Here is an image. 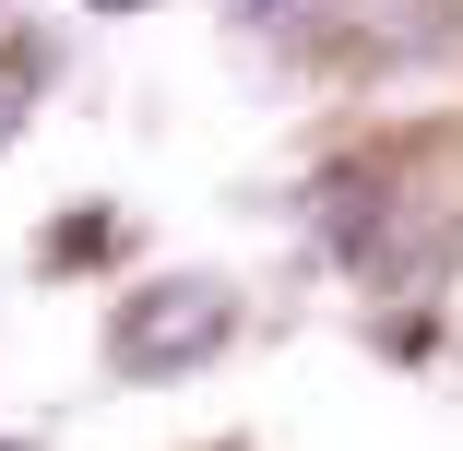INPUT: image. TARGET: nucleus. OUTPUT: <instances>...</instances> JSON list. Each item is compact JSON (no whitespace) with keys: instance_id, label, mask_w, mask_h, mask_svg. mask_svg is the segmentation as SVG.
<instances>
[{"instance_id":"nucleus-1","label":"nucleus","mask_w":463,"mask_h":451,"mask_svg":"<svg viewBox=\"0 0 463 451\" xmlns=\"http://www.w3.org/2000/svg\"><path fill=\"white\" fill-rule=\"evenodd\" d=\"M238 333V297L214 274H166V286H131L119 321H108V369L119 381H178V369H203V356Z\"/></svg>"},{"instance_id":"nucleus-2","label":"nucleus","mask_w":463,"mask_h":451,"mask_svg":"<svg viewBox=\"0 0 463 451\" xmlns=\"http://www.w3.org/2000/svg\"><path fill=\"white\" fill-rule=\"evenodd\" d=\"M273 13H298V0H238V24H273Z\"/></svg>"},{"instance_id":"nucleus-3","label":"nucleus","mask_w":463,"mask_h":451,"mask_svg":"<svg viewBox=\"0 0 463 451\" xmlns=\"http://www.w3.org/2000/svg\"><path fill=\"white\" fill-rule=\"evenodd\" d=\"M83 13H155V0H83Z\"/></svg>"},{"instance_id":"nucleus-4","label":"nucleus","mask_w":463,"mask_h":451,"mask_svg":"<svg viewBox=\"0 0 463 451\" xmlns=\"http://www.w3.org/2000/svg\"><path fill=\"white\" fill-rule=\"evenodd\" d=\"M0 131H13V108H0Z\"/></svg>"},{"instance_id":"nucleus-5","label":"nucleus","mask_w":463,"mask_h":451,"mask_svg":"<svg viewBox=\"0 0 463 451\" xmlns=\"http://www.w3.org/2000/svg\"><path fill=\"white\" fill-rule=\"evenodd\" d=\"M0 451H24V439H0Z\"/></svg>"}]
</instances>
